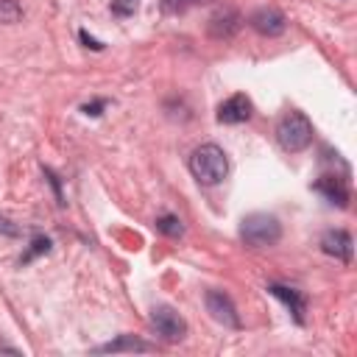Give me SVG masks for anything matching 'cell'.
I'll return each instance as SVG.
<instances>
[{"instance_id":"obj_1","label":"cell","mask_w":357,"mask_h":357,"mask_svg":"<svg viewBox=\"0 0 357 357\" xmlns=\"http://www.w3.org/2000/svg\"><path fill=\"white\" fill-rule=\"evenodd\" d=\"M190 173L198 178V184H206V187H215L226 178L229 173V159L223 153L220 145L215 142H204L198 145L192 153H190Z\"/></svg>"},{"instance_id":"obj_2","label":"cell","mask_w":357,"mask_h":357,"mask_svg":"<svg viewBox=\"0 0 357 357\" xmlns=\"http://www.w3.org/2000/svg\"><path fill=\"white\" fill-rule=\"evenodd\" d=\"M240 240L248 248H271L282 240V223L276 215L251 212L240 220Z\"/></svg>"},{"instance_id":"obj_3","label":"cell","mask_w":357,"mask_h":357,"mask_svg":"<svg viewBox=\"0 0 357 357\" xmlns=\"http://www.w3.org/2000/svg\"><path fill=\"white\" fill-rule=\"evenodd\" d=\"M276 142L287 153H298L312 142V123L304 112H287L276 123Z\"/></svg>"},{"instance_id":"obj_4","label":"cell","mask_w":357,"mask_h":357,"mask_svg":"<svg viewBox=\"0 0 357 357\" xmlns=\"http://www.w3.org/2000/svg\"><path fill=\"white\" fill-rule=\"evenodd\" d=\"M151 326L156 329V335H162L165 340H181L187 335V321L167 304H156L151 310Z\"/></svg>"},{"instance_id":"obj_5","label":"cell","mask_w":357,"mask_h":357,"mask_svg":"<svg viewBox=\"0 0 357 357\" xmlns=\"http://www.w3.org/2000/svg\"><path fill=\"white\" fill-rule=\"evenodd\" d=\"M206 312L218 324H223L229 329H240V312H237L231 296H226L223 290H206Z\"/></svg>"},{"instance_id":"obj_6","label":"cell","mask_w":357,"mask_h":357,"mask_svg":"<svg viewBox=\"0 0 357 357\" xmlns=\"http://www.w3.org/2000/svg\"><path fill=\"white\" fill-rule=\"evenodd\" d=\"M248 25L259 33V36H282L287 31V17L279 8L262 6L248 17Z\"/></svg>"},{"instance_id":"obj_7","label":"cell","mask_w":357,"mask_h":357,"mask_svg":"<svg viewBox=\"0 0 357 357\" xmlns=\"http://www.w3.org/2000/svg\"><path fill=\"white\" fill-rule=\"evenodd\" d=\"M240 25H243V17H240L234 8L220 6V8L209 17V22H206V33H209L212 39H231V36L240 31Z\"/></svg>"},{"instance_id":"obj_8","label":"cell","mask_w":357,"mask_h":357,"mask_svg":"<svg viewBox=\"0 0 357 357\" xmlns=\"http://www.w3.org/2000/svg\"><path fill=\"white\" fill-rule=\"evenodd\" d=\"M251 114H254V103H251V98L243 95V92L226 98V100L218 106V123H226V126L245 123Z\"/></svg>"},{"instance_id":"obj_9","label":"cell","mask_w":357,"mask_h":357,"mask_svg":"<svg viewBox=\"0 0 357 357\" xmlns=\"http://www.w3.org/2000/svg\"><path fill=\"white\" fill-rule=\"evenodd\" d=\"M268 293H271V296H276V298L290 310V315H293V321H296V324H304L307 296H304L301 290L287 287V284H279V282H271V284H268Z\"/></svg>"},{"instance_id":"obj_10","label":"cell","mask_w":357,"mask_h":357,"mask_svg":"<svg viewBox=\"0 0 357 357\" xmlns=\"http://www.w3.org/2000/svg\"><path fill=\"white\" fill-rule=\"evenodd\" d=\"M321 251L340 259V262H351V251H354V243H351V234L343 231V229H329L324 231L321 237Z\"/></svg>"},{"instance_id":"obj_11","label":"cell","mask_w":357,"mask_h":357,"mask_svg":"<svg viewBox=\"0 0 357 357\" xmlns=\"http://www.w3.org/2000/svg\"><path fill=\"white\" fill-rule=\"evenodd\" d=\"M312 190H315V192H321L329 204H337L340 209H346V206H349L351 192H349L346 178H340V176H321V178L312 184Z\"/></svg>"},{"instance_id":"obj_12","label":"cell","mask_w":357,"mask_h":357,"mask_svg":"<svg viewBox=\"0 0 357 357\" xmlns=\"http://www.w3.org/2000/svg\"><path fill=\"white\" fill-rule=\"evenodd\" d=\"M117 351H153V346L139 340V337H134V335H120V337H114V340H109V343L95 349V354H117Z\"/></svg>"},{"instance_id":"obj_13","label":"cell","mask_w":357,"mask_h":357,"mask_svg":"<svg viewBox=\"0 0 357 357\" xmlns=\"http://www.w3.org/2000/svg\"><path fill=\"white\" fill-rule=\"evenodd\" d=\"M156 229L167 237H181L184 234V223L176 218V215H159L156 218Z\"/></svg>"},{"instance_id":"obj_14","label":"cell","mask_w":357,"mask_h":357,"mask_svg":"<svg viewBox=\"0 0 357 357\" xmlns=\"http://www.w3.org/2000/svg\"><path fill=\"white\" fill-rule=\"evenodd\" d=\"M22 20V6L17 0H0V25H14Z\"/></svg>"},{"instance_id":"obj_15","label":"cell","mask_w":357,"mask_h":357,"mask_svg":"<svg viewBox=\"0 0 357 357\" xmlns=\"http://www.w3.org/2000/svg\"><path fill=\"white\" fill-rule=\"evenodd\" d=\"M204 3H209V0H162L159 6H162V11H165V14L178 17V14H184V11L195 8V6H204Z\"/></svg>"},{"instance_id":"obj_16","label":"cell","mask_w":357,"mask_h":357,"mask_svg":"<svg viewBox=\"0 0 357 357\" xmlns=\"http://www.w3.org/2000/svg\"><path fill=\"white\" fill-rule=\"evenodd\" d=\"M50 245H53V243H50V237H42V234H39V237H33L31 248H28V251L20 257V265H28L33 257H39V254H47V251H50Z\"/></svg>"},{"instance_id":"obj_17","label":"cell","mask_w":357,"mask_h":357,"mask_svg":"<svg viewBox=\"0 0 357 357\" xmlns=\"http://www.w3.org/2000/svg\"><path fill=\"white\" fill-rule=\"evenodd\" d=\"M109 6H112V14H114V17H131V14L137 11L139 0H112Z\"/></svg>"},{"instance_id":"obj_18","label":"cell","mask_w":357,"mask_h":357,"mask_svg":"<svg viewBox=\"0 0 357 357\" xmlns=\"http://www.w3.org/2000/svg\"><path fill=\"white\" fill-rule=\"evenodd\" d=\"M106 106H109V100H106V98H100V100H92V103H84V106H81V112H84L86 117H98V114H100V112H103Z\"/></svg>"},{"instance_id":"obj_19","label":"cell","mask_w":357,"mask_h":357,"mask_svg":"<svg viewBox=\"0 0 357 357\" xmlns=\"http://www.w3.org/2000/svg\"><path fill=\"white\" fill-rule=\"evenodd\" d=\"M0 234H6V237H17V234H20V226L0 215Z\"/></svg>"},{"instance_id":"obj_20","label":"cell","mask_w":357,"mask_h":357,"mask_svg":"<svg viewBox=\"0 0 357 357\" xmlns=\"http://www.w3.org/2000/svg\"><path fill=\"white\" fill-rule=\"evenodd\" d=\"M78 39L86 45V47H92V50H103V42H98L95 36H89L86 31H78Z\"/></svg>"}]
</instances>
